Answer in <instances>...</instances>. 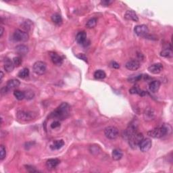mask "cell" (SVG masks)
<instances>
[{
    "label": "cell",
    "instance_id": "obj_1",
    "mask_svg": "<svg viewBox=\"0 0 173 173\" xmlns=\"http://www.w3.org/2000/svg\"><path fill=\"white\" fill-rule=\"evenodd\" d=\"M172 130V128L169 124H164L161 126H157L147 132V134L149 137L159 139L166 135L167 134H170Z\"/></svg>",
    "mask_w": 173,
    "mask_h": 173
},
{
    "label": "cell",
    "instance_id": "obj_2",
    "mask_svg": "<svg viewBox=\"0 0 173 173\" xmlns=\"http://www.w3.org/2000/svg\"><path fill=\"white\" fill-rule=\"evenodd\" d=\"M70 107L68 103L63 102L51 113V116L58 120H64L70 114Z\"/></svg>",
    "mask_w": 173,
    "mask_h": 173
},
{
    "label": "cell",
    "instance_id": "obj_3",
    "mask_svg": "<svg viewBox=\"0 0 173 173\" xmlns=\"http://www.w3.org/2000/svg\"><path fill=\"white\" fill-rule=\"evenodd\" d=\"M143 139V134L141 133V132H137L128 139V143H129L130 147L132 148V149H136L139 145L140 143H141Z\"/></svg>",
    "mask_w": 173,
    "mask_h": 173
},
{
    "label": "cell",
    "instance_id": "obj_4",
    "mask_svg": "<svg viewBox=\"0 0 173 173\" xmlns=\"http://www.w3.org/2000/svg\"><path fill=\"white\" fill-rule=\"evenodd\" d=\"M105 136L109 139H115L118 137L119 131L116 126H109L104 129Z\"/></svg>",
    "mask_w": 173,
    "mask_h": 173
},
{
    "label": "cell",
    "instance_id": "obj_5",
    "mask_svg": "<svg viewBox=\"0 0 173 173\" xmlns=\"http://www.w3.org/2000/svg\"><path fill=\"white\" fill-rule=\"evenodd\" d=\"M34 72L38 75H42L45 74L47 70V65L44 61H37L33 64L32 66Z\"/></svg>",
    "mask_w": 173,
    "mask_h": 173
},
{
    "label": "cell",
    "instance_id": "obj_6",
    "mask_svg": "<svg viewBox=\"0 0 173 173\" xmlns=\"http://www.w3.org/2000/svg\"><path fill=\"white\" fill-rule=\"evenodd\" d=\"M17 118L18 120L22 121H30L36 118V115L32 112H26V111H19L17 113Z\"/></svg>",
    "mask_w": 173,
    "mask_h": 173
},
{
    "label": "cell",
    "instance_id": "obj_7",
    "mask_svg": "<svg viewBox=\"0 0 173 173\" xmlns=\"http://www.w3.org/2000/svg\"><path fill=\"white\" fill-rule=\"evenodd\" d=\"M13 38L16 41L25 42L28 41L29 36H28V34L26 32L23 31V30L20 29H17L14 32Z\"/></svg>",
    "mask_w": 173,
    "mask_h": 173
},
{
    "label": "cell",
    "instance_id": "obj_8",
    "mask_svg": "<svg viewBox=\"0 0 173 173\" xmlns=\"http://www.w3.org/2000/svg\"><path fill=\"white\" fill-rule=\"evenodd\" d=\"M134 31L138 36H143V37H146L147 34H149V29H148L147 26L145 25V24L136 26L134 28Z\"/></svg>",
    "mask_w": 173,
    "mask_h": 173
},
{
    "label": "cell",
    "instance_id": "obj_9",
    "mask_svg": "<svg viewBox=\"0 0 173 173\" xmlns=\"http://www.w3.org/2000/svg\"><path fill=\"white\" fill-rule=\"evenodd\" d=\"M137 126L134 125V124H130L127 127V128L124 130L123 132V137L124 139L128 140V139L131 137L132 135L137 132Z\"/></svg>",
    "mask_w": 173,
    "mask_h": 173
},
{
    "label": "cell",
    "instance_id": "obj_10",
    "mask_svg": "<svg viewBox=\"0 0 173 173\" xmlns=\"http://www.w3.org/2000/svg\"><path fill=\"white\" fill-rule=\"evenodd\" d=\"M151 145H152V142H151V139L146 138V139H143L139 146L141 151L147 152L151 149Z\"/></svg>",
    "mask_w": 173,
    "mask_h": 173
},
{
    "label": "cell",
    "instance_id": "obj_11",
    "mask_svg": "<svg viewBox=\"0 0 173 173\" xmlns=\"http://www.w3.org/2000/svg\"><path fill=\"white\" fill-rule=\"evenodd\" d=\"M20 82L17 79H11L7 81L6 86H5V89H6L7 93H8L9 91H13L15 90L20 86Z\"/></svg>",
    "mask_w": 173,
    "mask_h": 173
},
{
    "label": "cell",
    "instance_id": "obj_12",
    "mask_svg": "<svg viewBox=\"0 0 173 173\" xmlns=\"http://www.w3.org/2000/svg\"><path fill=\"white\" fill-rule=\"evenodd\" d=\"M125 67L129 70H137L139 68L140 63L139 61L136 60V59H132V60H129L126 63Z\"/></svg>",
    "mask_w": 173,
    "mask_h": 173
},
{
    "label": "cell",
    "instance_id": "obj_13",
    "mask_svg": "<svg viewBox=\"0 0 173 173\" xmlns=\"http://www.w3.org/2000/svg\"><path fill=\"white\" fill-rule=\"evenodd\" d=\"M163 70V65L161 63H156V64H153L151 65L150 66H149L148 68V70L149 72H150L152 74H159L162 72Z\"/></svg>",
    "mask_w": 173,
    "mask_h": 173
},
{
    "label": "cell",
    "instance_id": "obj_14",
    "mask_svg": "<svg viewBox=\"0 0 173 173\" xmlns=\"http://www.w3.org/2000/svg\"><path fill=\"white\" fill-rule=\"evenodd\" d=\"M14 66L15 65L13 61H11L8 57H5L4 61H3V68H4L5 70L7 72H12L14 69Z\"/></svg>",
    "mask_w": 173,
    "mask_h": 173
},
{
    "label": "cell",
    "instance_id": "obj_15",
    "mask_svg": "<svg viewBox=\"0 0 173 173\" xmlns=\"http://www.w3.org/2000/svg\"><path fill=\"white\" fill-rule=\"evenodd\" d=\"M50 57L51 61L53 64L57 65V66H60L61 64L63 63V58L61 57L60 55H59L57 53L55 52H50Z\"/></svg>",
    "mask_w": 173,
    "mask_h": 173
},
{
    "label": "cell",
    "instance_id": "obj_16",
    "mask_svg": "<svg viewBox=\"0 0 173 173\" xmlns=\"http://www.w3.org/2000/svg\"><path fill=\"white\" fill-rule=\"evenodd\" d=\"M124 18L128 20H132L134 22H138L139 18H138L137 14L133 10H128L124 14Z\"/></svg>",
    "mask_w": 173,
    "mask_h": 173
},
{
    "label": "cell",
    "instance_id": "obj_17",
    "mask_svg": "<svg viewBox=\"0 0 173 173\" xmlns=\"http://www.w3.org/2000/svg\"><path fill=\"white\" fill-rule=\"evenodd\" d=\"M76 40L80 45H84L86 41V33L85 31H80L78 32L76 36Z\"/></svg>",
    "mask_w": 173,
    "mask_h": 173
},
{
    "label": "cell",
    "instance_id": "obj_18",
    "mask_svg": "<svg viewBox=\"0 0 173 173\" xmlns=\"http://www.w3.org/2000/svg\"><path fill=\"white\" fill-rule=\"evenodd\" d=\"M59 163H60L59 159L57 158H51L48 159L46 162V166L49 169H53L58 166Z\"/></svg>",
    "mask_w": 173,
    "mask_h": 173
},
{
    "label": "cell",
    "instance_id": "obj_19",
    "mask_svg": "<svg viewBox=\"0 0 173 173\" xmlns=\"http://www.w3.org/2000/svg\"><path fill=\"white\" fill-rule=\"evenodd\" d=\"M160 84L161 83L159 80H153V81L151 82L149 85V91L152 93H156L158 91L159 87H160Z\"/></svg>",
    "mask_w": 173,
    "mask_h": 173
},
{
    "label": "cell",
    "instance_id": "obj_20",
    "mask_svg": "<svg viewBox=\"0 0 173 173\" xmlns=\"http://www.w3.org/2000/svg\"><path fill=\"white\" fill-rule=\"evenodd\" d=\"M64 145V141L62 139L55 140L53 142V143L50 145L51 149L52 150H56V149H61Z\"/></svg>",
    "mask_w": 173,
    "mask_h": 173
},
{
    "label": "cell",
    "instance_id": "obj_21",
    "mask_svg": "<svg viewBox=\"0 0 173 173\" xmlns=\"http://www.w3.org/2000/svg\"><path fill=\"white\" fill-rule=\"evenodd\" d=\"M16 50L17 52H18V54L24 55L28 53V48L26 47V45H18L16 47Z\"/></svg>",
    "mask_w": 173,
    "mask_h": 173
},
{
    "label": "cell",
    "instance_id": "obj_22",
    "mask_svg": "<svg viewBox=\"0 0 173 173\" xmlns=\"http://www.w3.org/2000/svg\"><path fill=\"white\" fill-rule=\"evenodd\" d=\"M112 158L114 159V160H120V159L122 158L123 156V153L122 151L120 150V149H115L113 150L112 153Z\"/></svg>",
    "mask_w": 173,
    "mask_h": 173
},
{
    "label": "cell",
    "instance_id": "obj_23",
    "mask_svg": "<svg viewBox=\"0 0 173 173\" xmlns=\"http://www.w3.org/2000/svg\"><path fill=\"white\" fill-rule=\"evenodd\" d=\"M94 77H95V79L97 80H101L103 79V78H105L106 76V74L104 71L102 70H96L95 72H94Z\"/></svg>",
    "mask_w": 173,
    "mask_h": 173
},
{
    "label": "cell",
    "instance_id": "obj_24",
    "mask_svg": "<svg viewBox=\"0 0 173 173\" xmlns=\"http://www.w3.org/2000/svg\"><path fill=\"white\" fill-rule=\"evenodd\" d=\"M51 20H52V22L54 24H57V25H59V24H61L62 23V18H61V15L57 14V13H55V14L52 15Z\"/></svg>",
    "mask_w": 173,
    "mask_h": 173
},
{
    "label": "cell",
    "instance_id": "obj_25",
    "mask_svg": "<svg viewBox=\"0 0 173 173\" xmlns=\"http://www.w3.org/2000/svg\"><path fill=\"white\" fill-rule=\"evenodd\" d=\"M14 95L18 100H22L25 98V93L24 91H19V90H14Z\"/></svg>",
    "mask_w": 173,
    "mask_h": 173
},
{
    "label": "cell",
    "instance_id": "obj_26",
    "mask_svg": "<svg viewBox=\"0 0 173 173\" xmlns=\"http://www.w3.org/2000/svg\"><path fill=\"white\" fill-rule=\"evenodd\" d=\"M160 55L162 57H172L173 55V53L171 49H163V50L160 52Z\"/></svg>",
    "mask_w": 173,
    "mask_h": 173
},
{
    "label": "cell",
    "instance_id": "obj_27",
    "mask_svg": "<svg viewBox=\"0 0 173 173\" xmlns=\"http://www.w3.org/2000/svg\"><path fill=\"white\" fill-rule=\"evenodd\" d=\"M29 73H30L29 70H28L27 68H24L18 72V77H20L21 78H26V77H28V76H29Z\"/></svg>",
    "mask_w": 173,
    "mask_h": 173
},
{
    "label": "cell",
    "instance_id": "obj_28",
    "mask_svg": "<svg viewBox=\"0 0 173 173\" xmlns=\"http://www.w3.org/2000/svg\"><path fill=\"white\" fill-rule=\"evenodd\" d=\"M97 22V19L96 18H92L91 19H89L88 20V22H86V26L88 28H94L96 26Z\"/></svg>",
    "mask_w": 173,
    "mask_h": 173
},
{
    "label": "cell",
    "instance_id": "obj_29",
    "mask_svg": "<svg viewBox=\"0 0 173 173\" xmlns=\"http://www.w3.org/2000/svg\"><path fill=\"white\" fill-rule=\"evenodd\" d=\"M129 92H130V93H131V94H139V95H141V96H143L145 94V92L139 89L137 87L132 88L131 89L129 90Z\"/></svg>",
    "mask_w": 173,
    "mask_h": 173
},
{
    "label": "cell",
    "instance_id": "obj_30",
    "mask_svg": "<svg viewBox=\"0 0 173 173\" xmlns=\"http://www.w3.org/2000/svg\"><path fill=\"white\" fill-rule=\"evenodd\" d=\"M5 156H6V149L4 145H1L0 146V159L3 160Z\"/></svg>",
    "mask_w": 173,
    "mask_h": 173
},
{
    "label": "cell",
    "instance_id": "obj_31",
    "mask_svg": "<svg viewBox=\"0 0 173 173\" xmlns=\"http://www.w3.org/2000/svg\"><path fill=\"white\" fill-rule=\"evenodd\" d=\"M141 77H142L141 74H139V75H132L128 78V80L129 82H134L139 81V80H141Z\"/></svg>",
    "mask_w": 173,
    "mask_h": 173
},
{
    "label": "cell",
    "instance_id": "obj_32",
    "mask_svg": "<svg viewBox=\"0 0 173 173\" xmlns=\"http://www.w3.org/2000/svg\"><path fill=\"white\" fill-rule=\"evenodd\" d=\"M144 116H145V118L151 119L153 118V116H154V113L152 112V109H147V110H145V114H144Z\"/></svg>",
    "mask_w": 173,
    "mask_h": 173
},
{
    "label": "cell",
    "instance_id": "obj_33",
    "mask_svg": "<svg viewBox=\"0 0 173 173\" xmlns=\"http://www.w3.org/2000/svg\"><path fill=\"white\" fill-rule=\"evenodd\" d=\"M32 24L30 22V21H26L24 22V24H22V28L26 30H29L31 28Z\"/></svg>",
    "mask_w": 173,
    "mask_h": 173
},
{
    "label": "cell",
    "instance_id": "obj_34",
    "mask_svg": "<svg viewBox=\"0 0 173 173\" xmlns=\"http://www.w3.org/2000/svg\"><path fill=\"white\" fill-rule=\"evenodd\" d=\"M13 62H14L15 66H19L22 64V59H21L20 57H15L13 59Z\"/></svg>",
    "mask_w": 173,
    "mask_h": 173
},
{
    "label": "cell",
    "instance_id": "obj_35",
    "mask_svg": "<svg viewBox=\"0 0 173 173\" xmlns=\"http://www.w3.org/2000/svg\"><path fill=\"white\" fill-rule=\"evenodd\" d=\"M24 93H25V98L28 99H32V98H33L34 95L33 92L31 91H26V92H24Z\"/></svg>",
    "mask_w": 173,
    "mask_h": 173
},
{
    "label": "cell",
    "instance_id": "obj_36",
    "mask_svg": "<svg viewBox=\"0 0 173 173\" xmlns=\"http://www.w3.org/2000/svg\"><path fill=\"white\" fill-rule=\"evenodd\" d=\"M76 57H78L80 59H82V60L84 61L85 62H87V57L84 53H78V54L76 55Z\"/></svg>",
    "mask_w": 173,
    "mask_h": 173
},
{
    "label": "cell",
    "instance_id": "obj_37",
    "mask_svg": "<svg viewBox=\"0 0 173 173\" xmlns=\"http://www.w3.org/2000/svg\"><path fill=\"white\" fill-rule=\"evenodd\" d=\"M59 126H60V123H59L58 120H55L54 122H53L51 124V128H53V129L59 127Z\"/></svg>",
    "mask_w": 173,
    "mask_h": 173
},
{
    "label": "cell",
    "instance_id": "obj_38",
    "mask_svg": "<svg viewBox=\"0 0 173 173\" xmlns=\"http://www.w3.org/2000/svg\"><path fill=\"white\" fill-rule=\"evenodd\" d=\"M26 170H27L29 172H39L37 170H36L35 168H34V167H32V166H26Z\"/></svg>",
    "mask_w": 173,
    "mask_h": 173
},
{
    "label": "cell",
    "instance_id": "obj_39",
    "mask_svg": "<svg viewBox=\"0 0 173 173\" xmlns=\"http://www.w3.org/2000/svg\"><path fill=\"white\" fill-rule=\"evenodd\" d=\"M113 2H114V1H109V0H103V1H101V3L103 5H104V6H108V5L112 4Z\"/></svg>",
    "mask_w": 173,
    "mask_h": 173
},
{
    "label": "cell",
    "instance_id": "obj_40",
    "mask_svg": "<svg viewBox=\"0 0 173 173\" xmlns=\"http://www.w3.org/2000/svg\"><path fill=\"white\" fill-rule=\"evenodd\" d=\"M110 66H112L113 68H115V69H118L120 68V64H119L118 63H117L116 61H113L111 62Z\"/></svg>",
    "mask_w": 173,
    "mask_h": 173
},
{
    "label": "cell",
    "instance_id": "obj_41",
    "mask_svg": "<svg viewBox=\"0 0 173 173\" xmlns=\"http://www.w3.org/2000/svg\"><path fill=\"white\" fill-rule=\"evenodd\" d=\"M0 30H1V31H0V36H1V37H2L3 32H4V29H3V26H1V27H0Z\"/></svg>",
    "mask_w": 173,
    "mask_h": 173
},
{
    "label": "cell",
    "instance_id": "obj_42",
    "mask_svg": "<svg viewBox=\"0 0 173 173\" xmlns=\"http://www.w3.org/2000/svg\"><path fill=\"white\" fill-rule=\"evenodd\" d=\"M3 78V72H2V71H1V82L2 81Z\"/></svg>",
    "mask_w": 173,
    "mask_h": 173
}]
</instances>
